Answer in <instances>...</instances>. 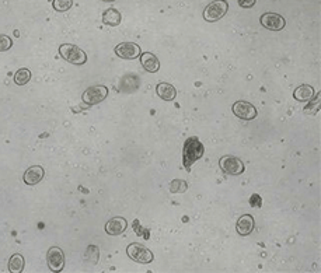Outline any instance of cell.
Instances as JSON below:
<instances>
[{"label": "cell", "instance_id": "6da1fadb", "mask_svg": "<svg viewBox=\"0 0 321 273\" xmlns=\"http://www.w3.org/2000/svg\"><path fill=\"white\" fill-rule=\"evenodd\" d=\"M204 153H205V147L198 137H188L185 140L184 150H183V164L185 168L190 171L192 164L197 163L199 158H202Z\"/></svg>", "mask_w": 321, "mask_h": 273}, {"label": "cell", "instance_id": "7a4b0ae2", "mask_svg": "<svg viewBox=\"0 0 321 273\" xmlns=\"http://www.w3.org/2000/svg\"><path fill=\"white\" fill-rule=\"evenodd\" d=\"M59 54L61 56L68 61L69 63L73 65H84L87 62V55L86 52L80 49L79 47H76L73 44H63L59 47Z\"/></svg>", "mask_w": 321, "mask_h": 273}, {"label": "cell", "instance_id": "3957f363", "mask_svg": "<svg viewBox=\"0 0 321 273\" xmlns=\"http://www.w3.org/2000/svg\"><path fill=\"white\" fill-rule=\"evenodd\" d=\"M227 10H229V3L226 0H215L212 3H209L204 10V19L209 23H215L220 20L222 17H225Z\"/></svg>", "mask_w": 321, "mask_h": 273}, {"label": "cell", "instance_id": "277c9868", "mask_svg": "<svg viewBox=\"0 0 321 273\" xmlns=\"http://www.w3.org/2000/svg\"><path fill=\"white\" fill-rule=\"evenodd\" d=\"M126 253L130 259H133L135 262L139 263H150L153 260V253L150 249H147L146 246L137 242H132L126 248Z\"/></svg>", "mask_w": 321, "mask_h": 273}, {"label": "cell", "instance_id": "5b68a950", "mask_svg": "<svg viewBox=\"0 0 321 273\" xmlns=\"http://www.w3.org/2000/svg\"><path fill=\"white\" fill-rule=\"evenodd\" d=\"M108 96V89L105 86H93V87H89L83 93V103L87 104V105H96V104L103 103L104 100Z\"/></svg>", "mask_w": 321, "mask_h": 273}, {"label": "cell", "instance_id": "8992f818", "mask_svg": "<svg viewBox=\"0 0 321 273\" xmlns=\"http://www.w3.org/2000/svg\"><path fill=\"white\" fill-rule=\"evenodd\" d=\"M219 165H220L222 171L227 175H240L246 170L244 163L234 156H223L219 161Z\"/></svg>", "mask_w": 321, "mask_h": 273}, {"label": "cell", "instance_id": "52a82bcc", "mask_svg": "<svg viewBox=\"0 0 321 273\" xmlns=\"http://www.w3.org/2000/svg\"><path fill=\"white\" fill-rule=\"evenodd\" d=\"M47 263L52 272H62L65 267V253L59 246H51L47 252Z\"/></svg>", "mask_w": 321, "mask_h": 273}, {"label": "cell", "instance_id": "ba28073f", "mask_svg": "<svg viewBox=\"0 0 321 273\" xmlns=\"http://www.w3.org/2000/svg\"><path fill=\"white\" fill-rule=\"evenodd\" d=\"M233 114L243 119V121H253L257 118V108L251 103L247 101H237L233 105Z\"/></svg>", "mask_w": 321, "mask_h": 273}, {"label": "cell", "instance_id": "9c48e42d", "mask_svg": "<svg viewBox=\"0 0 321 273\" xmlns=\"http://www.w3.org/2000/svg\"><path fill=\"white\" fill-rule=\"evenodd\" d=\"M115 54L122 59L132 61L140 56V47L135 42H122L115 47Z\"/></svg>", "mask_w": 321, "mask_h": 273}, {"label": "cell", "instance_id": "30bf717a", "mask_svg": "<svg viewBox=\"0 0 321 273\" xmlns=\"http://www.w3.org/2000/svg\"><path fill=\"white\" fill-rule=\"evenodd\" d=\"M261 24L262 27L271 30V31H280L285 28V19L276 13H265L261 16Z\"/></svg>", "mask_w": 321, "mask_h": 273}, {"label": "cell", "instance_id": "8fae6325", "mask_svg": "<svg viewBox=\"0 0 321 273\" xmlns=\"http://www.w3.org/2000/svg\"><path fill=\"white\" fill-rule=\"evenodd\" d=\"M45 177V170L40 167V165H33L30 167L26 172H24V182L27 185H37L41 182L42 179Z\"/></svg>", "mask_w": 321, "mask_h": 273}, {"label": "cell", "instance_id": "7c38bea8", "mask_svg": "<svg viewBox=\"0 0 321 273\" xmlns=\"http://www.w3.org/2000/svg\"><path fill=\"white\" fill-rule=\"evenodd\" d=\"M126 227H128V223H126L125 218L112 217L105 224V232L108 235H119V234H122L126 230Z\"/></svg>", "mask_w": 321, "mask_h": 273}, {"label": "cell", "instance_id": "4fadbf2b", "mask_svg": "<svg viewBox=\"0 0 321 273\" xmlns=\"http://www.w3.org/2000/svg\"><path fill=\"white\" fill-rule=\"evenodd\" d=\"M254 225H255V221H254L253 216H251V214H243V216L237 220L236 230H237V232H239L240 235L247 237V235H250V234L253 232Z\"/></svg>", "mask_w": 321, "mask_h": 273}, {"label": "cell", "instance_id": "5bb4252c", "mask_svg": "<svg viewBox=\"0 0 321 273\" xmlns=\"http://www.w3.org/2000/svg\"><path fill=\"white\" fill-rule=\"evenodd\" d=\"M140 63L144 70L149 73H156L160 70V62H158L157 56L150 52H144L140 55Z\"/></svg>", "mask_w": 321, "mask_h": 273}, {"label": "cell", "instance_id": "9a60e30c", "mask_svg": "<svg viewBox=\"0 0 321 273\" xmlns=\"http://www.w3.org/2000/svg\"><path fill=\"white\" fill-rule=\"evenodd\" d=\"M156 91H157V96L164 101H173L177 97V90L174 89V86H171L170 83H158Z\"/></svg>", "mask_w": 321, "mask_h": 273}, {"label": "cell", "instance_id": "2e32d148", "mask_svg": "<svg viewBox=\"0 0 321 273\" xmlns=\"http://www.w3.org/2000/svg\"><path fill=\"white\" fill-rule=\"evenodd\" d=\"M315 94V90L308 86V84H303V86H299L297 89L293 91L294 100L300 101V103H306V101H310Z\"/></svg>", "mask_w": 321, "mask_h": 273}, {"label": "cell", "instance_id": "e0dca14e", "mask_svg": "<svg viewBox=\"0 0 321 273\" xmlns=\"http://www.w3.org/2000/svg\"><path fill=\"white\" fill-rule=\"evenodd\" d=\"M121 13L116 10V9H108L105 10V13L103 14V23L105 26H109V27H116L121 24Z\"/></svg>", "mask_w": 321, "mask_h": 273}, {"label": "cell", "instance_id": "ac0fdd59", "mask_svg": "<svg viewBox=\"0 0 321 273\" xmlns=\"http://www.w3.org/2000/svg\"><path fill=\"white\" fill-rule=\"evenodd\" d=\"M24 269V258L20 253H16L10 258V262H9V270L13 273H20L23 272Z\"/></svg>", "mask_w": 321, "mask_h": 273}, {"label": "cell", "instance_id": "d6986e66", "mask_svg": "<svg viewBox=\"0 0 321 273\" xmlns=\"http://www.w3.org/2000/svg\"><path fill=\"white\" fill-rule=\"evenodd\" d=\"M31 80V72L28 69H20L16 75H14V83L17 86H24Z\"/></svg>", "mask_w": 321, "mask_h": 273}, {"label": "cell", "instance_id": "ffe728a7", "mask_svg": "<svg viewBox=\"0 0 321 273\" xmlns=\"http://www.w3.org/2000/svg\"><path fill=\"white\" fill-rule=\"evenodd\" d=\"M52 6L56 12H68L70 7L73 6V0H54L52 2Z\"/></svg>", "mask_w": 321, "mask_h": 273}, {"label": "cell", "instance_id": "44dd1931", "mask_svg": "<svg viewBox=\"0 0 321 273\" xmlns=\"http://www.w3.org/2000/svg\"><path fill=\"white\" fill-rule=\"evenodd\" d=\"M188 185L183 179H174L170 184V191L173 193H183V192L187 191Z\"/></svg>", "mask_w": 321, "mask_h": 273}, {"label": "cell", "instance_id": "7402d4cb", "mask_svg": "<svg viewBox=\"0 0 321 273\" xmlns=\"http://www.w3.org/2000/svg\"><path fill=\"white\" fill-rule=\"evenodd\" d=\"M98 256H100V251L96 245H89L87 246V251H86V259H91V263L96 265L98 262Z\"/></svg>", "mask_w": 321, "mask_h": 273}, {"label": "cell", "instance_id": "603a6c76", "mask_svg": "<svg viewBox=\"0 0 321 273\" xmlns=\"http://www.w3.org/2000/svg\"><path fill=\"white\" fill-rule=\"evenodd\" d=\"M13 47V41L9 35L0 34V52H6Z\"/></svg>", "mask_w": 321, "mask_h": 273}, {"label": "cell", "instance_id": "cb8c5ba5", "mask_svg": "<svg viewBox=\"0 0 321 273\" xmlns=\"http://www.w3.org/2000/svg\"><path fill=\"white\" fill-rule=\"evenodd\" d=\"M133 231L136 232L137 235H140L142 238H146V239L149 238V231H147L146 228H143L142 225L139 224V221H137V220H135V221H133Z\"/></svg>", "mask_w": 321, "mask_h": 273}, {"label": "cell", "instance_id": "d4e9b609", "mask_svg": "<svg viewBox=\"0 0 321 273\" xmlns=\"http://www.w3.org/2000/svg\"><path fill=\"white\" fill-rule=\"evenodd\" d=\"M250 205H251V207H261V206H262V199H261L260 195H257V193L251 195V198H250Z\"/></svg>", "mask_w": 321, "mask_h": 273}, {"label": "cell", "instance_id": "484cf974", "mask_svg": "<svg viewBox=\"0 0 321 273\" xmlns=\"http://www.w3.org/2000/svg\"><path fill=\"white\" fill-rule=\"evenodd\" d=\"M255 2L257 0H239V5L243 9H250V7H253L255 5Z\"/></svg>", "mask_w": 321, "mask_h": 273}, {"label": "cell", "instance_id": "4316f807", "mask_svg": "<svg viewBox=\"0 0 321 273\" xmlns=\"http://www.w3.org/2000/svg\"><path fill=\"white\" fill-rule=\"evenodd\" d=\"M101 2H107V3H109V2H115V0H101Z\"/></svg>", "mask_w": 321, "mask_h": 273}]
</instances>
